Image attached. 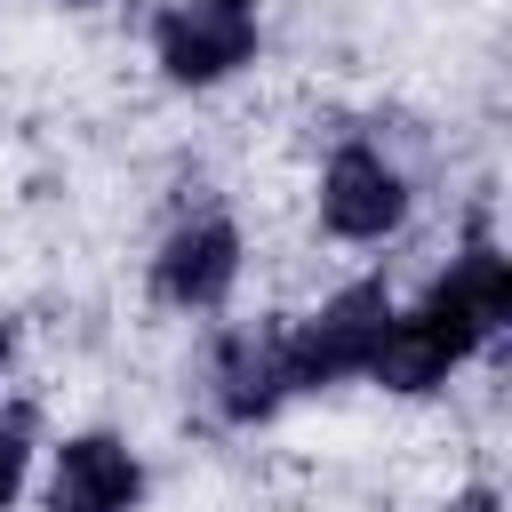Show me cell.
Listing matches in <instances>:
<instances>
[{
  "label": "cell",
  "instance_id": "277c9868",
  "mask_svg": "<svg viewBox=\"0 0 512 512\" xmlns=\"http://www.w3.org/2000/svg\"><path fill=\"white\" fill-rule=\"evenodd\" d=\"M232 280H240V232L224 216L176 224L160 240V256H152V296L176 304V312H216L232 296Z\"/></svg>",
  "mask_w": 512,
  "mask_h": 512
},
{
  "label": "cell",
  "instance_id": "7a4b0ae2",
  "mask_svg": "<svg viewBox=\"0 0 512 512\" xmlns=\"http://www.w3.org/2000/svg\"><path fill=\"white\" fill-rule=\"evenodd\" d=\"M384 328H392V296H384V280H352V288L328 296L304 328H288V392H320V384L368 376Z\"/></svg>",
  "mask_w": 512,
  "mask_h": 512
},
{
  "label": "cell",
  "instance_id": "52a82bcc",
  "mask_svg": "<svg viewBox=\"0 0 512 512\" xmlns=\"http://www.w3.org/2000/svg\"><path fill=\"white\" fill-rule=\"evenodd\" d=\"M144 496V464L128 440L112 432H80L56 448V472H48V512H136Z\"/></svg>",
  "mask_w": 512,
  "mask_h": 512
},
{
  "label": "cell",
  "instance_id": "3957f363",
  "mask_svg": "<svg viewBox=\"0 0 512 512\" xmlns=\"http://www.w3.org/2000/svg\"><path fill=\"white\" fill-rule=\"evenodd\" d=\"M256 32H264L256 0H176L152 24V48H160V72L176 88H216L256 56Z\"/></svg>",
  "mask_w": 512,
  "mask_h": 512
},
{
  "label": "cell",
  "instance_id": "30bf717a",
  "mask_svg": "<svg viewBox=\"0 0 512 512\" xmlns=\"http://www.w3.org/2000/svg\"><path fill=\"white\" fill-rule=\"evenodd\" d=\"M72 8H96V0H72Z\"/></svg>",
  "mask_w": 512,
  "mask_h": 512
},
{
  "label": "cell",
  "instance_id": "5b68a950",
  "mask_svg": "<svg viewBox=\"0 0 512 512\" xmlns=\"http://www.w3.org/2000/svg\"><path fill=\"white\" fill-rule=\"evenodd\" d=\"M400 216H408L400 168H392L384 152H368V144H344V152L328 160V176H320V224H328L336 240H384Z\"/></svg>",
  "mask_w": 512,
  "mask_h": 512
},
{
  "label": "cell",
  "instance_id": "9c48e42d",
  "mask_svg": "<svg viewBox=\"0 0 512 512\" xmlns=\"http://www.w3.org/2000/svg\"><path fill=\"white\" fill-rule=\"evenodd\" d=\"M8 352H16V336H8V320H0V368H8Z\"/></svg>",
  "mask_w": 512,
  "mask_h": 512
},
{
  "label": "cell",
  "instance_id": "ba28073f",
  "mask_svg": "<svg viewBox=\"0 0 512 512\" xmlns=\"http://www.w3.org/2000/svg\"><path fill=\"white\" fill-rule=\"evenodd\" d=\"M24 464H32V416L8 408V416H0V512H8V496L24 488Z\"/></svg>",
  "mask_w": 512,
  "mask_h": 512
},
{
  "label": "cell",
  "instance_id": "8992f818",
  "mask_svg": "<svg viewBox=\"0 0 512 512\" xmlns=\"http://www.w3.org/2000/svg\"><path fill=\"white\" fill-rule=\"evenodd\" d=\"M208 384H216L224 424H264L288 400V328H272V320L224 328L216 336V360H208Z\"/></svg>",
  "mask_w": 512,
  "mask_h": 512
},
{
  "label": "cell",
  "instance_id": "6da1fadb",
  "mask_svg": "<svg viewBox=\"0 0 512 512\" xmlns=\"http://www.w3.org/2000/svg\"><path fill=\"white\" fill-rule=\"evenodd\" d=\"M504 320H512V264L496 256V240L472 232V248L448 264V280H440L416 312H392L368 376H376L384 392H432V384H448V368H464Z\"/></svg>",
  "mask_w": 512,
  "mask_h": 512
}]
</instances>
